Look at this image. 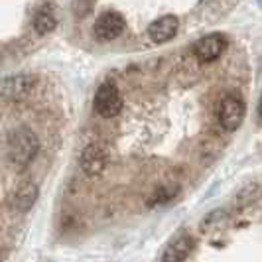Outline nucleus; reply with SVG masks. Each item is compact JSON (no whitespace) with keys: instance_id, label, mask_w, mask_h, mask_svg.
<instances>
[{"instance_id":"f8f14e48","label":"nucleus","mask_w":262,"mask_h":262,"mask_svg":"<svg viewBox=\"0 0 262 262\" xmlns=\"http://www.w3.org/2000/svg\"><path fill=\"white\" fill-rule=\"evenodd\" d=\"M176 193H178V189L166 191V187H160V189H158V193H156V197H154V199H150V203H166V201H170Z\"/></svg>"},{"instance_id":"f03ea898","label":"nucleus","mask_w":262,"mask_h":262,"mask_svg":"<svg viewBox=\"0 0 262 262\" xmlns=\"http://www.w3.org/2000/svg\"><path fill=\"white\" fill-rule=\"evenodd\" d=\"M93 106H95L97 115H101L103 118L117 117L122 111V95H120L117 85L115 83H103L95 93Z\"/></svg>"},{"instance_id":"423d86ee","label":"nucleus","mask_w":262,"mask_h":262,"mask_svg":"<svg viewBox=\"0 0 262 262\" xmlns=\"http://www.w3.org/2000/svg\"><path fill=\"white\" fill-rule=\"evenodd\" d=\"M124 18L118 12H105L101 14L97 20H95V36L99 39H105V41H111V39L118 38L122 32H124Z\"/></svg>"},{"instance_id":"ddd939ff","label":"nucleus","mask_w":262,"mask_h":262,"mask_svg":"<svg viewBox=\"0 0 262 262\" xmlns=\"http://www.w3.org/2000/svg\"><path fill=\"white\" fill-rule=\"evenodd\" d=\"M258 117L262 118V97H260V101H258Z\"/></svg>"},{"instance_id":"0eeeda50","label":"nucleus","mask_w":262,"mask_h":262,"mask_svg":"<svg viewBox=\"0 0 262 262\" xmlns=\"http://www.w3.org/2000/svg\"><path fill=\"white\" fill-rule=\"evenodd\" d=\"M225 48H227V38L223 34H211L197 41L195 55L201 63H211L225 52Z\"/></svg>"},{"instance_id":"1a4fd4ad","label":"nucleus","mask_w":262,"mask_h":262,"mask_svg":"<svg viewBox=\"0 0 262 262\" xmlns=\"http://www.w3.org/2000/svg\"><path fill=\"white\" fill-rule=\"evenodd\" d=\"M195 247V241L193 236L184 233V235H178L170 245L166 247L164 254H162V262H184L189 252Z\"/></svg>"},{"instance_id":"9d476101","label":"nucleus","mask_w":262,"mask_h":262,"mask_svg":"<svg viewBox=\"0 0 262 262\" xmlns=\"http://www.w3.org/2000/svg\"><path fill=\"white\" fill-rule=\"evenodd\" d=\"M38 199V185L36 184H22L12 195V205L18 211H28Z\"/></svg>"},{"instance_id":"9b49d317","label":"nucleus","mask_w":262,"mask_h":262,"mask_svg":"<svg viewBox=\"0 0 262 262\" xmlns=\"http://www.w3.org/2000/svg\"><path fill=\"white\" fill-rule=\"evenodd\" d=\"M57 26V20H55V16L50 12H39L36 18H34V30L38 32L39 36H46V34H50L53 32Z\"/></svg>"},{"instance_id":"39448f33","label":"nucleus","mask_w":262,"mask_h":262,"mask_svg":"<svg viewBox=\"0 0 262 262\" xmlns=\"http://www.w3.org/2000/svg\"><path fill=\"white\" fill-rule=\"evenodd\" d=\"M36 85V79L30 75H16L0 81V97L6 101H20L28 97Z\"/></svg>"},{"instance_id":"6e6552de","label":"nucleus","mask_w":262,"mask_h":262,"mask_svg":"<svg viewBox=\"0 0 262 262\" xmlns=\"http://www.w3.org/2000/svg\"><path fill=\"white\" fill-rule=\"evenodd\" d=\"M178 28L180 20L176 16H162L148 26V36L154 43H166L178 34Z\"/></svg>"},{"instance_id":"20e7f679","label":"nucleus","mask_w":262,"mask_h":262,"mask_svg":"<svg viewBox=\"0 0 262 262\" xmlns=\"http://www.w3.org/2000/svg\"><path fill=\"white\" fill-rule=\"evenodd\" d=\"M245 118V103L238 95H227L219 106V122L225 130H236Z\"/></svg>"},{"instance_id":"f257e3e1","label":"nucleus","mask_w":262,"mask_h":262,"mask_svg":"<svg viewBox=\"0 0 262 262\" xmlns=\"http://www.w3.org/2000/svg\"><path fill=\"white\" fill-rule=\"evenodd\" d=\"M38 152V136L34 132L20 126L10 134L8 138V160L16 170H24L28 164L34 160Z\"/></svg>"},{"instance_id":"7ed1b4c3","label":"nucleus","mask_w":262,"mask_h":262,"mask_svg":"<svg viewBox=\"0 0 262 262\" xmlns=\"http://www.w3.org/2000/svg\"><path fill=\"white\" fill-rule=\"evenodd\" d=\"M108 164V150L101 142H91L83 148L79 156V166L87 176H99L103 173Z\"/></svg>"}]
</instances>
